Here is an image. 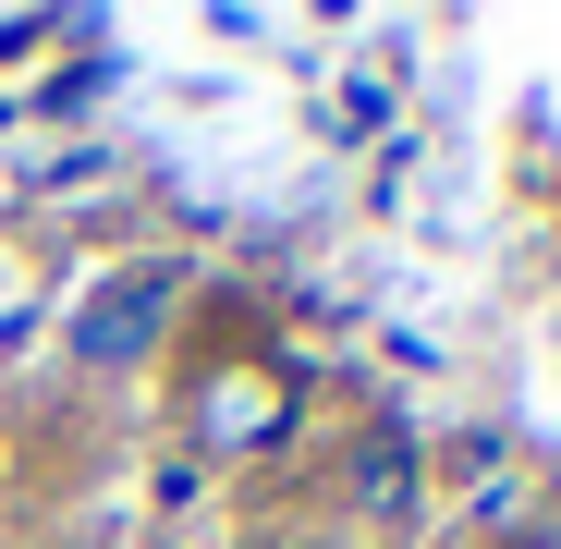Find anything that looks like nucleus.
Masks as SVG:
<instances>
[{
	"label": "nucleus",
	"mask_w": 561,
	"mask_h": 549,
	"mask_svg": "<svg viewBox=\"0 0 561 549\" xmlns=\"http://www.w3.org/2000/svg\"><path fill=\"white\" fill-rule=\"evenodd\" d=\"M159 318H171V268H135V282H111L99 306L73 318V354H85V366H135V354L159 342Z\"/></svg>",
	"instance_id": "obj_1"
},
{
	"label": "nucleus",
	"mask_w": 561,
	"mask_h": 549,
	"mask_svg": "<svg viewBox=\"0 0 561 549\" xmlns=\"http://www.w3.org/2000/svg\"><path fill=\"white\" fill-rule=\"evenodd\" d=\"M342 489H354V513H379V525H403V513H415V439H403V427H379V439H354V477H342Z\"/></svg>",
	"instance_id": "obj_2"
}]
</instances>
